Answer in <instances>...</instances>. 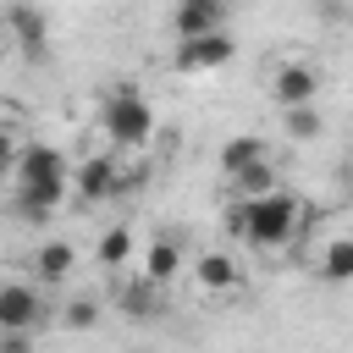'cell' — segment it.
I'll list each match as a JSON object with an SVG mask.
<instances>
[{"mask_svg":"<svg viewBox=\"0 0 353 353\" xmlns=\"http://www.w3.org/2000/svg\"><path fill=\"white\" fill-rule=\"evenodd\" d=\"M99 132L116 149H149V138H154V105L132 83H116L105 94V105H99Z\"/></svg>","mask_w":353,"mask_h":353,"instance_id":"obj_1","label":"cell"},{"mask_svg":"<svg viewBox=\"0 0 353 353\" xmlns=\"http://www.w3.org/2000/svg\"><path fill=\"white\" fill-rule=\"evenodd\" d=\"M298 226H303V204L292 193H281V188L254 199V204H243V243L248 248H281Z\"/></svg>","mask_w":353,"mask_h":353,"instance_id":"obj_2","label":"cell"},{"mask_svg":"<svg viewBox=\"0 0 353 353\" xmlns=\"http://www.w3.org/2000/svg\"><path fill=\"white\" fill-rule=\"evenodd\" d=\"M11 176H17V193H61V199H66L72 165H66V154H61L55 143H28V149L11 160Z\"/></svg>","mask_w":353,"mask_h":353,"instance_id":"obj_3","label":"cell"},{"mask_svg":"<svg viewBox=\"0 0 353 353\" xmlns=\"http://www.w3.org/2000/svg\"><path fill=\"white\" fill-rule=\"evenodd\" d=\"M55 320V309L44 303V292L33 281H0V336H33Z\"/></svg>","mask_w":353,"mask_h":353,"instance_id":"obj_4","label":"cell"},{"mask_svg":"<svg viewBox=\"0 0 353 353\" xmlns=\"http://www.w3.org/2000/svg\"><path fill=\"white\" fill-rule=\"evenodd\" d=\"M6 44H17L28 61H44L50 55V17L39 6H6Z\"/></svg>","mask_w":353,"mask_h":353,"instance_id":"obj_5","label":"cell"},{"mask_svg":"<svg viewBox=\"0 0 353 353\" xmlns=\"http://www.w3.org/2000/svg\"><path fill=\"white\" fill-rule=\"evenodd\" d=\"M66 193H77L83 204H99V199L121 193V165H116L110 154H88L83 165H72V176H66Z\"/></svg>","mask_w":353,"mask_h":353,"instance_id":"obj_6","label":"cell"},{"mask_svg":"<svg viewBox=\"0 0 353 353\" xmlns=\"http://www.w3.org/2000/svg\"><path fill=\"white\" fill-rule=\"evenodd\" d=\"M314 94H320V72H314L309 61H287V66H276V77H270V99H276L281 110H303V105H314Z\"/></svg>","mask_w":353,"mask_h":353,"instance_id":"obj_7","label":"cell"},{"mask_svg":"<svg viewBox=\"0 0 353 353\" xmlns=\"http://www.w3.org/2000/svg\"><path fill=\"white\" fill-rule=\"evenodd\" d=\"M237 55L232 33H210V39H188L176 44V72H221L226 61Z\"/></svg>","mask_w":353,"mask_h":353,"instance_id":"obj_8","label":"cell"},{"mask_svg":"<svg viewBox=\"0 0 353 353\" xmlns=\"http://www.w3.org/2000/svg\"><path fill=\"white\" fill-rule=\"evenodd\" d=\"M171 33H176V44H188V39H210V33H226V11H221L215 0H188V6H176Z\"/></svg>","mask_w":353,"mask_h":353,"instance_id":"obj_9","label":"cell"},{"mask_svg":"<svg viewBox=\"0 0 353 353\" xmlns=\"http://www.w3.org/2000/svg\"><path fill=\"white\" fill-rule=\"evenodd\" d=\"M72 270H77V248H72L66 237H50V243L33 248V287H39V292H44V287H61Z\"/></svg>","mask_w":353,"mask_h":353,"instance_id":"obj_10","label":"cell"},{"mask_svg":"<svg viewBox=\"0 0 353 353\" xmlns=\"http://www.w3.org/2000/svg\"><path fill=\"white\" fill-rule=\"evenodd\" d=\"M188 270H193V287H199V292H210V298H221V292H237V281H243L237 259H232V254H221V248H215V254H199Z\"/></svg>","mask_w":353,"mask_h":353,"instance_id":"obj_11","label":"cell"},{"mask_svg":"<svg viewBox=\"0 0 353 353\" xmlns=\"http://www.w3.org/2000/svg\"><path fill=\"white\" fill-rule=\"evenodd\" d=\"M176 270H188L182 243H176V237H154V243L143 248V276H138V281H149V287H171Z\"/></svg>","mask_w":353,"mask_h":353,"instance_id":"obj_12","label":"cell"},{"mask_svg":"<svg viewBox=\"0 0 353 353\" xmlns=\"http://www.w3.org/2000/svg\"><path fill=\"white\" fill-rule=\"evenodd\" d=\"M259 160H270V149H265V138H259V132H237V138H226V143H221V176H226V182H232L237 171L259 165Z\"/></svg>","mask_w":353,"mask_h":353,"instance_id":"obj_13","label":"cell"},{"mask_svg":"<svg viewBox=\"0 0 353 353\" xmlns=\"http://www.w3.org/2000/svg\"><path fill=\"white\" fill-rule=\"evenodd\" d=\"M232 188H237V204H254V199L276 193V165H270V160H259V165L237 171V176H232Z\"/></svg>","mask_w":353,"mask_h":353,"instance_id":"obj_14","label":"cell"},{"mask_svg":"<svg viewBox=\"0 0 353 353\" xmlns=\"http://www.w3.org/2000/svg\"><path fill=\"white\" fill-rule=\"evenodd\" d=\"M281 127H287L292 143H314V138L325 132V116H320L314 105H303V110H281Z\"/></svg>","mask_w":353,"mask_h":353,"instance_id":"obj_15","label":"cell"},{"mask_svg":"<svg viewBox=\"0 0 353 353\" xmlns=\"http://www.w3.org/2000/svg\"><path fill=\"white\" fill-rule=\"evenodd\" d=\"M94 259H99L105 270H121V265L132 259V232H127V226H110V232L99 237V248H94Z\"/></svg>","mask_w":353,"mask_h":353,"instance_id":"obj_16","label":"cell"},{"mask_svg":"<svg viewBox=\"0 0 353 353\" xmlns=\"http://www.w3.org/2000/svg\"><path fill=\"white\" fill-rule=\"evenodd\" d=\"M320 276H325V281H347V276H353V237H331V243H325Z\"/></svg>","mask_w":353,"mask_h":353,"instance_id":"obj_17","label":"cell"},{"mask_svg":"<svg viewBox=\"0 0 353 353\" xmlns=\"http://www.w3.org/2000/svg\"><path fill=\"white\" fill-rule=\"evenodd\" d=\"M121 314H127V320H154V314H160V287H149V281L127 287V292H121Z\"/></svg>","mask_w":353,"mask_h":353,"instance_id":"obj_18","label":"cell"},{"mask_svg":"<svg viewBox=\"0 0 353 353\" xmlns=\"http://www.w3.org/2000/svg\"><path fill=\"white\" fill-rule=\"evenodd\" d=\"M94 320H99V303L94 298H72L61 309V325H72V331H94Z\"/></svg>","mask_w":353,"mask_h":353,"instance_id":"obj_19","label":"cell"},{"mask_svg":"<svg viewBox=\"0 0 353 353\" xmlns=\"http://www.w3.org/2000/svg\"><path fill=\"white\" fill-rule=\"evenodd\" d=\"M11 160H17V132H11L6 121H0V171H6Z\"/></svg>","mask_w":353,"mask_h":353,"instance_id":"obj_20","label":"cell"},{"mask_svg":"<svg viewBox=\"0 0 353 353\" xmlns=\"http://www.w3.org/2000/svg\"><path fill=\"white\" fill-rule=\"evenodd\" d=\"M0 353H33V336H17L11 331V336H0Z\"/></svg>","mask_w":353,"mask_h":353,"instance_id":"obj_21","label":"cell"},{"mask_svg":"<svg viewBox=\"0 0 353 353\" xmlns=\"http://www.w3.org/2000/svg\"><path fill=\"white\" fill-rule=\"evenodd\" d=\"M226 232H232V237H243V204H232V210H226Z\"/></svg>","mask_w":353,"mask_h":353,"instance_id":"obj_22","label":"cell"},{"mask_svg":"<svg viewBox=\"0 0 353 353\" xmlns=\"http://www.w3.org/2000/svg\"><path fill=\"white\" fill-rule=\"evenodd\" d=\"M0 44H6V17H0Z\"/></svg>","mask_w":353,"mask_h":353,"instance_id":"obj_23","label":"cell"},{"mask_svg":"<svg viewBox=\"0 0 353 353\" xmlns=\"http://www.w3.org/2000/svg\"><path fill=\"white\" fill-rule=\"evenodd\" d=\"M127 353H143V347H127Z\"/></svg>","mask_w":353,"mask_h":353,"instance_id":"obj_24","label":"cell"}]
</instances>
